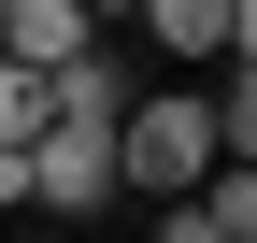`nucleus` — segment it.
Listing matches in <instances>:
<instances>
[{
	"instance_id": "3",
	"label": "nucleus",
	"mask_w": 257,
	"mask_h": 243,
	"mask_svg": "<svg viewBox=\"0 0 257 243\" xmlns=\"http://www.w3.org/2000/svg\"><path fill=\"white\" fill-rule=\"evenodd\" d=\"M143 29L200 72V57H229V72H257V0H143Z\"/></svg>"
},
{
	"instance_id": "9",
	"label": "nucleus",
	"mask_w": 257,
	"mask_h": 243,
	"mask_svg": "<svg viewBox=\"0 0 257 243\" xmlns=\"http://www.w3.org/2000/svg\"><path fill=\"white\" fill-rule=\"evenodd\" d=\"M114 15H143V0H86V29H114Z\"/></svg>"
},
{
	"instance_id": "7",
	"label": "nucleus",
	"mask_w": 257,
	"mask_h": 243,
	"mask_svg": "<svg viewBox=\"0 0 257 243\" xmlns=\"http://www.w3.org/2000/svg\"><path fill=\"white\" fill-rule=\"evenodd\" d=\"M157 243H214V215L200 200H157Z\"/></svg>"
},
{
	"instance_id": "5",
	"label": "nucleus",
	"mask_w": 257,
	"mask_h": 243,
	"mask_svg": "<svg viewBox=\"0 0 257 243\" xmlns=\"http://www.w3.org/2000/svg\"><path fill=\"white\" fill-rule=\"evenodd\" d=\"M200 215H214V243H257V158L214 172V186H200Z\"/></svg>"
},
{
	"instance_id": "8",
	"label": "nucleus",
	"mask_w": 257,
	"mask_h": 243,
	"mask_svg": "<svg viewBox=\"0 0 257 243\" xmlns=\"http://www.w3.org/2000/svg\"><path fill=\"white\" fill-rule=\"evenodd\" d=\"M0 215H29V143H0Z\"/></svg>"
},
{
	"instance_id": "6",
	"label": "nucleus",
	"mask_w": 257,
	"mask_h": 243,
	"mask_svg": "<svg viewBox=\"0 0 257 243\" xmlns=\"http://www.w3.org/2000/svg\"><path fill=\"white\" fill-rule=\"evenodd\" d=\"M57 129V100H43V72H15V57H0V143H43Z\"/></svg>"
},
{
	"instance_id": "1",
	"label": "nucleus",
	"mask_w": 257,
	"mask_h": 243,
	"mask_svg": "<svg viewBox=\"0 0 257 243\" xmlns=\"http://www.w3.org/2000/svg\"><path fill=\"white\" fill-rule=\"evenodd\" d=\"M214 172H229V143H214V86H157V100L114 114V186H128V200H200Z\"/></svg>"
},
{
	"instance_id": "4",
	"label": "nucleus",
	"mask_w": 257,
	"mask_h": 243,
	"mask_svg": "<svg viewBox=\"0 0 257 243\" xmlns=\"http://www.w3.org/2000/svg\"><path fill=\"white\" fill-rule=\"evenodd\" d=\"M0 57L15 72H72V57H100V29H86V0H0Z\"/></svg>"
},
{
	"instance_id": "2",
	"label": "nucleus",
	"mask_w": 257,
	"mask_h": 243,
	"mask_svg": "<svg viewBox=\"0 0 257 243\" xmlns=\"http://www.w3.org/2000/svg\"><path fill=\"white\" fill-rule=\"evenodd\" d=\"M29 200L43 215H114V129H43L29 143Z\"/></svg>"
}]
</instances>
